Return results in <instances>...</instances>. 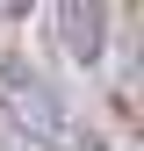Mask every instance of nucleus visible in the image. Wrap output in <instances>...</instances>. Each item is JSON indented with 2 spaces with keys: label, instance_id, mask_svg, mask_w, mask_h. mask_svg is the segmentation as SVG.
I'll return each instance as SVG.
<instances>
[{
  "label": "nucleus",
  "instance_id": "nucleus-1",
  "mask_svg": "<svg viewBox=\"0 0 144 151\" xmlns=\"http://www.w3.org/2000/svg\"><path fill=\"white\" fill-rule=\"evenodd\" d=\"M0 115L7 122H22L36 144H65V108H58V93H50V79L36 72L29 58H14L7 43H0Z\"/></svg>",
  "mask_w": 144,
  "mask_h": 151
},
{
  "label": "nucleus",
  "instance_id": "nucleus-2",
  "mask_svg": "<svg viewBox=\"0 0 144 151\" xmlns=\"http://www.w3.org/2000/svg\"><path fill=\"white\" fill-rule=\"evenodd\" d=\"M58 43L79 65L108 58V0H58Z\"/></svg>",
  "mask_w": 144,
  "mask_h": 151
}]
</instances>
